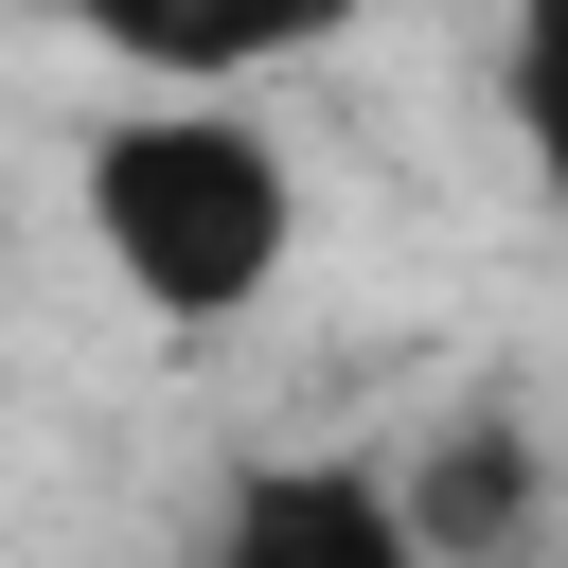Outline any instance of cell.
I'll return each instance as SVG.
<instances>
[{
	"instance_id": "obj_1",
	"label": "cell",
	"mask_w": 568,
	"mask_h": 568,
	"mask_svg": "<svg viewBox=\"0 0 568 568\" xmlns=\"http://www.w3.org/2000/svg\"><path fill=\"white\" fill-rule=\"evenodd\" d=\"M89 248H106V284L142 302V320H248L266 284H284V248H302V178H284V142L248 124V106H124L106 142H89Z\"/></svg>"
},
{
	"instance_id": "obj_2",
	"label": "cell",
	"mask_w": 568,
	"mask_h": 568,
	"mask_svg": "<svg viewBox=\"0 0 568 568\" xmlns=\"http://www.w3.org/2000/svg\"><path fill=\"white\" fill-rule=\"evenodd\" d=\"M213 568H426L373 462H248L213 515Z\"/></svg>"
},
{
	"instance_id": "obj_3",
	"label": "cell",
	"mask_w": 568,
	"mask_h": 568,
	"mask_svg": "<svg viewBox=\"0 0 568 568\" xmlns=\"http://www.w3.org/2000/svg\"><path fill=\"white\" fill-rule=\"evenodd\" d=\"M106 53H142L160 89H195V106H231L248 71H284V53H320V36H355V0H71Z\"/></svg>"
},
{
	"instance_id": "obj_4",
	"label": "cell",
	"mask_w": 568,
	"mask_h": 568,
	"mask_svg": "<svg viewBox=\"0 0 568 568\" xmlns=\"http://www.w3.org/2000/svg\"><path fill=\"white\" fill-rule=\"evenodd\" d=\"M390 515H408L426 568H479V550H515V515H532V444H515V426H444V444L390 479Z\"/></svg>"
},
{
	"instance_id": "obj_5",
	"label": "cell",
	"mask_w": 568,
	"mask_h": 568,
	"mask_svg": "<svg viewBox=\"0 0 568 568\" xmlns=\"http://www.w3.org/2000/svg\"><path fill=\"white\" fill-rule=\"evenodd\" d=\"M497 106H515L532 178L568 195V0H515V36H497Z\"/></svg>"
}]
</instances>
